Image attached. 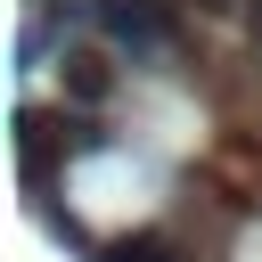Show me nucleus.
Here are the masks:
<instances>
[{"instance_id":"nucleus-1","label":"nucleus","mask_w":262,"mask_h":262,"mask_svg":"<svg viewBox=\"0 0 262 262\" xmlns=\"http://www.w3.org/2000/svg\"><path fill=\"white\" fill-rule=\"evenodd\" d=\"M90 25H98L106 49H123L131 66H147V57H164V49L180 41L172 0H90Z\"/></svg>"},{"instance_id":"nucleus-2","label":"nucleus","mask_w":262,"mask_h":262,"mask_svg":"<svg viewBox=\"0 0 262 262\" xmlns=\"http://www.w3.org/2000/svg\"><path fill=\"white\" fill-rule=\"evenodd\" d=\"M57 82H66V106H74V115H98V106L115 98V66H106L98 49H74V41L57 49Z\"/></svg>"},{"instance_id":"nucleus-3","label":"nucleus","mask_w":262,"mask_h":262,"mask_svg":"<svg viewBox=\"0 0 262 262\" xmlns=\"http://www.w3.org/2000/svg\"><path fill=\"white\" fill-rule=\"evenodd\" d=\"M16 156H25V180L41 188V180H49V164L66 156V139H57V115H41V106H16Z\"/></svg>"},{"instance_id":"nucleus-4","label":"nucleus","mask_w":262,"mask_h":262,"mask_svg":"<svg viewBox=\"0 0 262 262\" xmlns=\"http://www.w3.org/2000/svg\"><path fill=\"white\" fill-rule=\"evenodd\" d=\"M57 139H66V156H98V147H106V123H98V115H66V106H57Z\"/></svg>"},{"instance_id":"nucleus-5","label":"nucleus","mask_w":262,"mask_h":262,"mask_svg":"<svg viewBox=\"0 0 262 262\" xmlns=\"http://www.w3.org/2000/svg\"><path fill=\"white\" fill-rule=\"evenodd\" d=\"M98 262H180V246L172 237H115V246H98Z\"/></svg>"},{"instance_id":"nucleus-6","label":"nucleus","mask_w":262,"mask_h":262,"mask_svg":"<svg viewBox=\"0 0 262 262\" xmlns=\"http://www.w3.org/2000/svg\"><path fill=\"white\" fill-rule=\"evenodd\" d=\"M196 16H246V0H188Z\"/></svg>"},{"instance_id":"nucleus-7","label":"nucleus","mask_w":262,"mask_h":262,"mask_svg":"<svg viewBox=\"0 0 262 262\" xmlns=\"http://www.w3.org/2000/svg\"><path fill=\"white\" fill-rule=\"evenodd\" d=\"M246 33H254V49H262V0H246Z\"/></svg>"}]
</instances>
